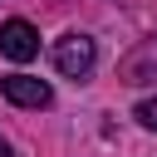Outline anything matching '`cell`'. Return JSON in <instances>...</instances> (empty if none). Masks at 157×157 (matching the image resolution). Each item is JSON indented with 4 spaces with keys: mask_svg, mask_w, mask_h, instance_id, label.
Listing matches in <instances>:
<instances>
[{
    "mask_svg": "<svg viewBox=\"0 0 157 157\" xmlns=\"http://www.w3.org/2000/svg\"><path fill=\"white\" fill-rule=\"evenodd\" d=\"M93 59H98V49H93L88 34H64V39H54V69H59L64 78H88V74H93Z\"/></svg>",
    "mask_w": 157,
    "mask_h": 157,
    "instance_id": "6da1fadb",
    "label": "cell"
},
{
    "mask_svg": "<svg viewBox=\"0 0 157 157\" xmlns=\"http://www.w3.org/2000/svg\"><path fill=\"white\" fill-rule=\"evenodd\" d=\"M0 54L15 59V64H29V59L39 54V29H34L29 20H5V25H0Z\"/></svg>",
    "mask_w": 157,
    "mask_h": 157,
    "instance_id": "7a4b0ae2",
    "label": "cell"
},
{
    "mask_svg": "<svg viewBox=\"0 0 157 157\" xmlns=\"http://www.w3.org/2000/svg\"><path fill=\"white\" fill-rule=\"evenodd\" d=\"M0 88H5V98L20 103V108H49V103H54V88H49L44 78H29V74H10V78H0Z\"/></svg>",
    "mask_w": 157,
    "mask_h": 157,
    "instance_id": "3957f363",
    "label": "cell"
},
{
    "mask_svg": "<svg viewBox=\"0 0 157 157\" xmlns=\"http://www.w3.org/2000/svg\"><path fill=\"white\" fill-rule=\"evenodd\" d=\"M132 118H137L142 128H152V132H157V98H142V103L132 108Z\"/></svg>",
    "mask_w": 157,
    "mask_h": 157,
    "instance_id": "277c9868",
    "label": "cell"
},
{
    "mask_svg": "<svg viewBox=\"0 0 157 157\" xmlns=\"http://www.w3.org/2000/svg\"><path fill=\"white\" fill-rule=\"evenodd\" d=\"M0 157H10V142H5V137H0Z\"/></svg>",
    "mask_w": 157,
    "mask_h": 157,
    "instance_id": "5b68a950",
    "label": "cell"
}]
</instances>
